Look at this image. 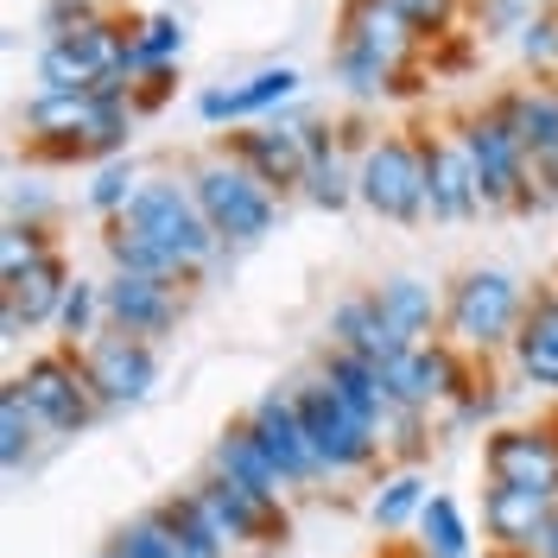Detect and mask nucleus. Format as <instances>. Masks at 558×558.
Returning a JSON list of instances; mask_svg holds the SVG:
<instances>
[{"instance_id":"nucleus-1","label":"nucleus","mask_w":558,"mask_h":558,"mask_svg":"<svg viewBox=\"0 0 558 558\" xmlns=\"http://www.w3.org/2000/svg\"><path fill=\"white\" fill-rule=\"evenodd\" d=\"M526 299H533V286L521 274H508L495 260H476V267H463L445 286V330L438 337L457 343L470 362H495L514 343V330H521V317H526Z\"/></svg>"},{"instance_id":"nucleus-2","label":"nucleus","mask_w":558,"mask_h":558,"mask_svg":"<svg viewBox=\"0 0 558 558\" xmlns=\"http://www.w3.org/2000/svg\"><path fill=\"white\" fill-rule=\"evenodd\" d=\"M451 134L463 140L470 153V172H476V191H483L488 216H539V191H533V166H526V146L508 121L501 96H483V102L457 108Z\"/></svg>"},{"instance_id":"nucleus-3","label":"nucleus","mask_w":558,"mask_h":558,"mask_svg":"<svg viewBox=\"0 0 558 558\" xmlns=\"http://www.w3.org/2000/svg\"><path fill=\"white\" fill-rule=\"evenodd\" d=\"M184 178H191V197H197V209L209 216L216 242L229 247V254L260 247L279 229V204H286V197H274L222 140H216L209 153H197V159L184 166Z\"/></svg>"},{"instance_id":"nucleus-4","label":"nucleus","mask_w":558,"mask_h":558,"mask_svg":"<svg viewBox=\"0 0 558 558\" xmlns=\"http://www.w3.org/2000/svg\"><path fill=\"white\" fill-rule=\"evenodd\" d=\"M114 222H128L134 235H146L153 247H166L178 267H184L191 286L229 260V247L216 242V229H209V216L197 209L191 178H184V172H146L140 197L128 204V216H114Z\"/></svg>"},{"instance_id":"nucleus-5","label":"nucleus","mask_w":558,"mask_h":558,"mask_svg":"<svg viewBox=\"0 0 558 558\" xmlns=\"http://www.w3.org/2000/svg\"><path fill=\"white\" fill-rule=\"evenodd\" d=\"M355 204L368 209L375 222L393 229H418L432 222L425 204V146L418 128H381L362 140V166H355Z\"/></svg>"},{"instance_id":"nucleus-6","label":"nucleus","mask_w":558,"mask_h":558,"mask_svg":"<svg viewBox=\"0 0 558 558\" xmlns=\"http://www.w3.org/2000/svg\"><path fill=\"white\" fill-rule=\"evenodd\" d=\"M292 400H299V418H305V438H312V457L317 470H324V483H343V476H375L381 470V432L368 425V418H355L337 400V387L324 381V375H305V381H292Z\"/></svg>"},{"instance_id":"nucleus-7","label":"nucleus","mask_w":558,"mask_h":558,"mask_svg":"<svg viewBox=\"0 0 558 558\" xmlns=\"http://www.w3.org/2000/svg\"><path fill=\"white\" fill-rule=\"evenodd\" d=\"M191 508H197V521L229 546V553H274L292 539V508H286V495H254L242 483H222V476H197L191 488H178Z\"/></svg>"},{"instance_id":"nucleus-8","label":"nucleus","mask_w":558,"mask_h":558,"mask_svg":"<svg viewBox=\"0 0 558 558\" xmlns=\"http://www.w3.org/2000/svg\"><path fill=\"white\" fill-rule=\"evenodd\" d=\"M13 381L26 387V407L38 413V425H45L51 445H58V438H76V432H89V425L102 418L76 349H38V355H26V368H13Z\"/></svg>"},{"instance_id":"nucleus-9","label":"nucleus","mask_w":558,"mask_h":558,"mask_svg":"<svg viewBox=\"0 0 558 558\" xmlns=\"http://www.w3.org/2000/svg\"><path fill=\"white\" fill-rule=\"evenodd\" d=\"M317 128H324V114H274V121H254V128L222 134V146H229L274 197H299V191H305V172H312Z\"/></svg>"},{"instance_id":"nucleus-10","label":"nucleus","mask_w":558,"mask_h":558,"mask_svg":"<svg viewBox=\"0 0 558 558\" xmlns=\"http://www.w3.org/2000/svg\"><path fill=\"white\" fill-rule=\"evenodd\" d=\"M128 38H134V20L102 13L89 33L38 45V58H33L38 89H102L108 76H128Z\"/></svg>"},{"instance_id":"nucleus-11","label":"nucleus","mask_w":558,"mask_h":558,"mask_svg":"<svg viewBox=\"0 0 558 558\" xmlns=\"http://www.w3.org/2000/svg\"><path fill=\"white\" fill-rule=\"evenodd\" d=\"M470 387H476V362L457 343H445V337H432V343L407 349L400 362H387V393H393V407H407V413L438 418V413H451Z\"/></svg>"},{"instance_id":"nucleus-12","label":"nucleus","mask_w":558,"mask_h":558,"mask_svg":"<svg viewBox=\"0 0 558 558\" xmlns=\"http://www.w3.org/2000/svg\"><path fill=\"white\" fill-rule=\"evenodd\" d=\"M483 476L558 501V425H553V413L514 418V425H488L483 432Z\"/></svg>"},{"instance_id":"nucleus-13","label":"nucleus","mask_w":558,"mask_h":558,"mask_svg":"<svg viewBox=\"0 0 558 558\" xmlns=\"http://www.w3.org/2000/svg\"><path fill=\"white\" fill-rule=\"evenodd\" d=\"M76 355H83V375H89V393H96L102 418L146 407V400H153V387H159V349L140 343V337L102 330L96 343H83Z\"/></svg>"},{"instance_id":"nucleus-14","label":"nucleus","mask_w":558,"mask_h":558,"mask_svg":"<svg viewBox=\"0 0 558 558\" xmlns=\"http://www.w3.org/2000/svg\"><path fill=\"white\" fill-rule=\"evenodd\" d=\"M305 89V70L299 64H260L247 70L242 83H209L197 89V121L216 128V134H235V128H254V121H274L299 102Z\"/></svg>"},{"instance_id":"nucleus-15","label":"nucleus","mask_w":558,"mask_h":558,"mask_svg":"<svg viewBox=\"0 0 558 558\" xmlns=\"http://www.w3.org/2000/svg\"><path fill=\"white\" fill-rule=\"evenodd\" d=\"M247 432H254V445L267 451V463L279 470L286 495H312V488H324V470H317V457H312V438H305V418H299L292 387L260 393V400L247 407Z\"/></svg>"},{"instance_id":"nucleus-16","label":"nucleus","mask_w":558,"mask_h":558,"mask_svg":"<svg viewBox=\"0 0 558 558\" xmlns=\"http://www.w3.org/2000/svg\"><path fill=\"white\" fill-rule=\"evenodd\" d=\"M184 286H166V279H140V274H108L102 279V312L108 330L121 337H140V343H166L178 324H184Z\"/></svg>"},{"instance_id":"nucleus-17","label":"nucleus","mask_w":558,"mask_h":558,"mask_svg":"<svg viewBox=\"0 0 558 558\" xmlns=\"http://www.w3.org/2000/svg\"><path fill=\"white\" fill-rule=\"evenodd\" d=\"M514 134L526 146V166H533V191L539 204H558V83H514V89H495Z\"/></svg>"},{"instance_id":"nucleus-18","label":"nucleus","mask_w":558,"mask_h":558,"mask_svg":"<svg viewBox=\"0 0 558 558\" xmlns=\"http://www.w3.org/2000/svg\"><path fill=\"white\" fill-rule=\"evenodd\" d=\"M418 146H425V204H432V222H476V216H488L483 191H476V172H470V153L451 134V121L418 128Z\"/></svg>"},{"instance_id":"nucleus-19","label":"nucleus","mask_w":558,"mask_h":558,"mask_svg":"<svg viewBox=\"0 0 558 558\" xmlns=\"http://www.w3.org/2000/svg\"><path fill=\"white\" fill-rule=\"evenodd\" d=\"M553 495H533V488H508L488 483L483 488V546L495 558H533L546 526H553Z\"/></svg>"},{"instance_id":"nucleus-20","label":"nucleus","mask_w":558,"mask_h":558,"mask_svg":"<svg viewBox=\"0 0 558 558\" xmlns=\"http://www.w3.org/2000/svg\"><path fill=\"white\" fill-rule=\"evenodd\" d=\"M89 121H96V89H33L20 102V128L33 140V153H45V159H70L76 166Z\"/></svg>"},{"instance_id":"nucleus-21","label":"nucleus","mask_w":558,"mask_h":558,"mask_svg":"<svg viewBox=\"0 0 558 558\" xmlns=\"http://www.w3.org/2000/svg\"><path fill=\"white\" fill-rule=\"evenodd\" d=\"M508 368L521 387H539V393H558V274H546L526 299V317L508 343Z\"/></svg>"},{"instance_id":"nucleus-22","label":"nucleus","mask_w":558,"mask_h":558,"mask_svg":"<svg viewBox=\"0 0 558 558\" xmlns=\"http://www.w3.org/2000/svg\"><path fill=\"white\" fill-rule=\"evenodd\" d=\"M337 38L355 45V51H368V58H381V64L393 70V76H407V83H413V64L425 58V38H418L387 0H343Z\"/></svg>"},{"instance_id":"nucleus-23","label":"nucleus","mask_w":558,"mask_h":558,"mask_svg":"<svg viewBox=\"0 0 558 558\" xmlns=\"http://www.w3.org/2000/svg\"><path fill=\"white\" fill-rule=\"evenodd\" d=\"M324 337H330V349H349V355L381 362V368H387V362H400L407 349H418V343H407V337L387 324L375 286H355V292H343V299L330 305V317H324Z\"/></svg>"},{"instance_id":"nucleus-24","label":"nucleus","mask_w":558,"mask_h":558,"mask_svg":"<svg viewBox=\"0 0 558 558\" xmlns=\"http://www.w3.org/2000/svg\"><path fill=\"white\" fill-rule=\"evenodd\" d=\"M362 121H324L312 146V172H305V204L312 209H349L355 204V166H362Z\"/></svg>"},{"instance_id":"nucleus-25","label":"nucleus","mask_w":558,"mask_h":558,"mask_svg":"<svg viewBox=\"0 0 558 558\" xmlns=\"http://www.w3.org/2000/svg\"><path fill=\"white\" fill-rule=\"evenodd\" d=\"M317 375L337 387V400H343L355 418H368L375 432L387 425V413H393V393H387V368H381V362H362V355H349V349L324 343V355H317Z\"/></svg>"},{"instance_id":"nucleus-26","label":"nucleus","mask_w":558,"mask_h":558,"mask_svg":"<svg viewBox=\"0 0 558 558\" xmlns=\"http://www.w3.org/2000/svg\"><path fill=\"white\" fill-rule=\"evenodd\" d=\"M375 299H381L387 324H393L407 343H432V337L445 330V292H438L432 279H418V274H387L381 286H375Z\"/></svg>"},{"instance_id":"nucleus-27","label":"nucleus","mask_w":558,"mask_h":558,"mask_svg":"<svg viewBox=\"0 0 558 558\" xmlns=\"http://www.w3.org/2000/svg\"><path fill=\"white\" fill-rule=\"evenodd\" d=\"M209 476H222V483H242L254 488V495H286V483H279V470L267 463V451L254 445V432H247V418H235V425H222L216 432V445H209Z\"/></svg>"},{"instance_id":"nucleus-28","label":"nucleus","mask_w":558,"mask_h":558,"mask_svg":"<svg viewBox=\"0 0 558 558\" xmlns=\"http://www.w3.org/2000/svg\"><path fill=\"white\" fill-rule=\"evenodd\" d=\"M70 279H76V274H70V260H64V254H51V260H38L26 279L0 286V305H13L33 330H58V312H64Z\"/></svg>"},{"instance_id":"nucleus-29","label":"nucleus","mask_w":558,"mask_h":558,"mask_svg":"<svg viewBox=\"0 0 558 558\" xmlns=\"http://www.w3.org/2000/svg\"><path fill=\"white\" fill-rule=\"evenodd\" d=\"M425 501H432L425 470L393 463V470H381V483L368 488V526H375V533H413L418 514H425Z\"/></svg>"},{"instance_id":"nucleus-30","label":"nucleus","mask_w":558,"mask_h":558,"mask_svg":"<svg viewBox=\"0 0 558 558\" xmlns=\"http://www.w3.org/2000/svg\"><path fill=\"white\" fill-rule=\"evenodd\" d=\"M45 445H51V438H45L38 413L26 407V387L7 375V381H0V470H7V476H26Z\"/></svg>"},{"instance_id":"nucleus-31","label":"nucleus","mask_w":558,"mask_h":558,"mask_svg":"<svg viewBox=\"0 0 558 558\" xmlns=\"http://www.w3.org/2000/svg\"><path fill=\"white\" fill-rule=\"evenodd\" d=\"M413 553L418 558H476V526H470L457 495L432 488V501H425V514L413 526Z\"/></svg>"},{"instance_id":"nucleus-32","label":"nucleus","mask_w":558,"mask_h":558,"mask_svg":"<svg viewBox=\"0 0 558 558\" xmlns=\"http://www.w3.org/2000/svg\"><path fill=\"white\" fill-rule=\"evenodd\" d=\"M184 20L178 13H140L134 20V38H128V76H134V89L153 76V70H178L184 58Z\"/></svg>"},{"instance_id":"nucleus-33","label":"nucleus","mask_w":558,"mask_h":558,"mask_svg":"<svg viewBox=\"0 0 558 558\" xmlns=\"http://www.w3.org/2000/svg\"><path fill=\"white\" fill-rule=\"evenodd\" d=\"M330 76H337V89H343L355 108H375L387 96H407V76H393L381 58H368V51H355V45H330Z\"/></svg>"},{"instance_id":"nucleus-34","label":"nucleus","mask_w":558,"mask_h":558,"mask_svg":"<svg viewBox=\"0 0 558 558\" xmlns=\"http://www.w3.org/2000/svg\"><path fill=\"white\" fill-rule=\"evenodd\" d=\"M102 254H108V274H140V279H166V286H191L172 254L153 247L146 235H134L128 222H102Z\"/></svg>"},{"instance_id":"nucleus-35","label":"nucleus","mask_w":558,"mask_h":558,"mask_svg":"<svg viewBox=\"0 0 558 558\" xmlns=\"http://www.w3.org/2000/svg\"><path fill=\"white\" fill-rule=\"evenodd\" d=\"M102 330H108L102 279H70L64 312H58V349H83V343H96Z\"/></svg>"},{"instance_id":"nucleus-36","label":"nucleus","mask_w":558,"mask_h":558,"mask_svg":"<svg viewBox=\"0 0 558 558\" xmlns=\"http://www.w3.org/2000/svg\"><path fill=\"white\" fill-rule=\"evenodd\" d=\"M140 184H146V172H140L134 159H108V166H96L89 191H83V204L96 209L102 222H114V216H128V204L140 197Z\"/></svg>"},{"instance_id":"nucleus-37","label":"nucleus","mask_w":558,"mask_h":558,"mask_svg":"<svg viewBox=\"0 0 558 558\" xmlns=\"http://www.w3.org/2000/svg\"><path fill=\"white\" fill-rule=\"evenodd\" d=\"M432 438H438V418H432V413H407V407H393V413H387V425H381L387 463H407V470H418V463H425Z\"/></svg>"},{"instance_id":"nucleus-38","label":"nucleus","mask_w":558,"mask_h":558,"mask_svg":"<svg viewBox=\"0 0 558 558\" xmlns=\"http://www.w3.org/2000/svg\"><path fill=\"white\" fill-rule=\"evenodd\" d=\"M51 254H58L51 229H38V222H7V229H0V286L26 279L38 260H51Z\"/></svg>"},{"instance_id":"nucleus-39","label":"nucleus","mask_w":558,"mask_h":558,"mask_svg":"<svg viewBox=\"0 0 558 558\" xmlns=\"http://www.w3.org/2000/svg\"><path fill=\"white\" fill-rule=\"evenodd\" d=\"M114 546L128 558H172V501H153L128 526H114Z\"/></svg>"},{"instance_id":"nucleus-40","label":"nucleus","mask_w":558,"mask_h":558,"mask_svg":"<svg viewBox=\"0 0 558 558\" xmlns=\"http://www.w3.org/2000/svg\"><path fill=\"white\" fill-rule=\"evenodd\" d=\"M514 58L533 70V83H558V0L514 33Z\"/></svg>"},{"instance_id":"nucleus-41","label":"nucleus","mask_w":558,"mask_h":558,"mask_svg":"<svg viewBox=\"0 0 558 558\" xmlns=\"http://www.w3.org/2000/svg\"><path fill=\"white\" fill-rule=\"evenodd\" d=\"M407 26H413L425 45H438V38H451L463 20H470V0H387Z\"/></svg>"},{"instance_id":"nucleus-42","label":"nucleus","mask_w":558,"mask_h":558,"mask_svg":"<svg viewBox=\"0 0 558 558\" xmlns=\"http://www.w3.org/2000/svg\"><path fill=\"white\" fill-rule=\"evenodd\" d=\"M553 0H470V26H476V38H508L514 45V33H521L526 20H539Z\"/></svg>"},{"instance_id":"nucleus-43","label":"nucleus","mask_w":558,"mask_h":558,"mask_svg":"<svg viewBox=\"0 0 558 558\" xmlns=\"http://www.w3.org/2000/svg\"><path fill=\"white\" fill-rule=\"evenodd\" d=\"M51 191H45V178L38 172H7V222H38V229H51Z\"/></svg>"},{"instance_id":"nucleus-44","label":"nucleus","mask_w":558,"mask_h":558,"mask_svg":"<svg viewBox=\"0 0 558 558\" xmlns=\"http://www.w3.org/2000/svg\"><path fill=\"white\" fill-rule=\"evenodd\" d=\"M102 20V7H83V0H38L33 26H38V45H51V38H76L89 33Z\"/></svg>"},{"instance_id":"nucleus-45","label":"nucleus","mask_w":558,"mask_h":558,"mask_svg":"<svg viewBox=\"0 0 558 558\" xmlns=\"http://www.w3.org/2000/svg\"><path fill=\"white\" fill-rule=\"evenodd\" d=\"M26 337H33V324H26V317L13 312V305H0V343H7V349H20Z\"/></svg>"},{"instance_id":"nucleus-46","label":"nucleus","mask_w":558,"mask_h":558,"mask_svg":"<svg viewBox=\"0 0 558 558\" xmlns=\"http://www.w3.org/2000/svg\"><path fill=\"white\" fill-rule=\"evenodd\" d=\"M533 558H558V508H553V526H546V539H539V553Z\"/></svg>"},{"instance_id":"nucleus-47","label":"nucleus","mask_w":558,"mask_h":558,"mask_svg":"<svg viewBox=\"0 0 558 558\" xmlns=\"http://www.w3.org/2000/svg\"><path fill=\"white\" fill-rule=\"evenodd\" d=\"M96 558H128V553H121V546H114V539H108V546H102V553H96Z\"/></svg>"},{"instance_id":"nucleus-48","label":"nucleus","mask_w":558,"mask_h":558,"mask_svg":"<svg viewBox=\"0 0 558 558\" xmlns=\"http://www.w3.org/2000/svg\"><path fill=\"white\" fill-rule=\"evenodd\" d=\"M83 7H102V13H114V0H83Z\"/></svg>"},{"instance_id":"nucleus-49","label":"nucleus","mask_w":558,"mask_h":558,"mask_svg":"<svg viewBox=\"0 0 558 558\" xmlns=\"http://www.w3.org/2000/svg\"><path fill=\"white\" fill-rule=\"evenodd\" d=\"M553 425H558V407H553Z\"/></svg>"}]
</instances>
